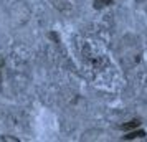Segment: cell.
Masks as SVG:
<instances>
[{"label": "cell", "mask_w": 147, "mask_h": 142, "mask_svg": "<svg viewBox=\"0 0 147 142\" xmlns=\"http://www.w3.org/2000/svg\"><path fill=\"white\" fill-rule=\"evenodd\" d=\"M146 135V132L144 131H134V132H131V134L124 135V139L126 141H131V139H137V137H144Z\"/></svg>", "instance_id": "5b68a950"}, {"label": "cell", "mask_w": 147, "mask_h": 142, "mask_svg": "<svg viewBox=\"0 0 147 142\" xmlns=\"http://www.w3.org/2000/svg\"><path fill=\"white\" fill-rule=\"evenodd\" d=\"M0 141H10V142H18V139H17V137H5V135H3V137H0Z\"/></svg>", "instance_id": "ba28073f"}, {"label": "cell", "mask_w": 147, "mask_h": 142, "mask_svg": "<svg viewBox=\"0 0 147 142\" xmlns=\"http://www.w3.org/2000/svg\"><path fill=\"white\" fill-rule=\"evenodd\" d=\"M50 3H51L56 10H60V12H69V10H71V5L68 3L66 0H50Z\"/></svg>", "instance_id": "277c9868"}, {"label": "cell", "mask_w": 147, "mask_h": 142, "mask_svg": "<svg viewBox=\"0 0 147 142\" xmlns=\"http://www.w3.org/2000/svg\"><path fill=\"white\" fill-rule=\"evenodd\" d=\"M113 3V0H94V8H98V10H101V8L107 7V5H111Z\"/></svg>", "instance_id": "8992f818"}, {"label": "cell", "mask_w": 147, "mask_h": 142, "mask_svg": "<svg viewBox=\"0 0 147 142\" xmlns=\"http://www.w3.org/2000/svg\"><path fill=\"white\" fill-rule=\"evenodd\" d=\"M101 135H104L102 131L99 129H91V131H86L83 137H81V141H101V139H104V137H101Z\"/></svg>", "instance_id": "3957f363"}, {"label": "cell", "mask_w": 147, "mask_h": 142, "mask_svg": "<svg viewBox=\"0 0 147 142\" xmlns=\"http://www.w3.org/2000/svg\"><path fill=\"white\" fill-rule=\"evenodd\" d=\"M117 55H119L121 63L126 68H134L140 61V55H142L139 40L134 38V36H126L124 40L121 41Z\"/></svg>", "instance_id": "6da1fadb"}, {"label": "cell", "mask_w": 147, "mask_h": 142, "mask_svg": "<svg viewBox=\"0 0 147 142\" xmlns=\"http://www.w3.org/2000/svg\"><path fill=\"white\" fill-rule=\"evenodd\" d=\"M140 122L137 121V119H134V121H131L129 122V124H122V126H121L119 129H122V131H127V129H132V127H137V126H139Z\"/></svg>", "instance_id": "52a82bcc"}, {"label": "cell", "mask_w": 147, "mask_h": 142, "mask_svg": "<svg viewBox=\"0 0 147 142\" xmlns=\"http://www.w3.org/2000/svg\"><path fill=\"white\" fill-rule=\"evenodd\" d=\"M28 17H30V8H28L27 3L15 2L12 5V8H10V18H12V23L15 27H22L23 23H27Z\"/></svg>", "instance_id": "7a4b0ae2"}]
</instances>
